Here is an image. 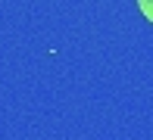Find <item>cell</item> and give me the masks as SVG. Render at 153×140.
Here are the masks:
<instances>
[{"mask_svg": "<svg viewBox=\"0 0 153 140\" xmlns=\"http://www.w3.org/2000/svg\"><path fill=\"white\" fill-rule=\"evenodd\" d=\"M137 6H141V13L153 22V0H137Z\"/></svg>", "mask_w": 153, "mask_h": 140, "instance_id": "1", "label": "cell"}]
</instances>
